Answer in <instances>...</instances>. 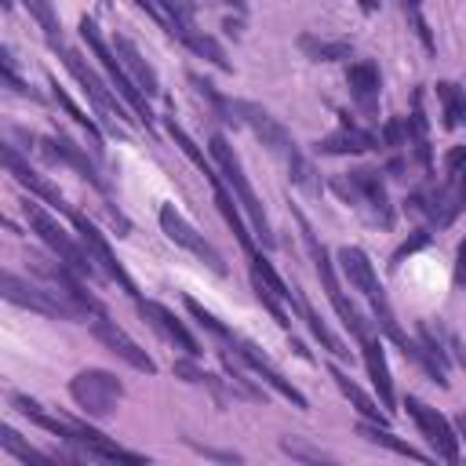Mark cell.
<instances>
[{"mask_svg": "<svg viewBox=\"0 0 466 466\" xmlns=\"http://www.w3.org/2000/svg\"><path fill=\"white\" fill-rule=\"evenodd\" d=\"M233 124L248 127L288 171L291 186H299L306 197H320L324 193V182H320V171L313 167V160L302 153V146L291 138V131L258 102H248V98H233Z\"/></svg>", "mask_w": 466, "mask_h": 466, "instance_id": "6da1fadb", "label": "cell"}, {"mask_svg": "<svg viewBox=\"0 0 466 466\" xmlns=\"http://www.w3.org/2000/svg\"><path fill=\"white\" fill-rule=\"evenodd\" d=\"M208 149H211V160H215L218 175H222V178H226V186L233 189V197H237L240 211L248 215L255 240H258L262 248H277V233H273V226H269V215H266V208H262V200H258L255 186L248 182V171H244V164H240L237 149L229 146V138H226L222 131H215V135L208 138Z\"/></svg>", "mask_w": 466, "mask_h": 466, "instance_id": "7a4b0ae2", "label": "cell"}, {"mask_svg": "<svg viewBox=\"0 0 466 466\" xmlns=\"http://www.w3.org/2000/svg\"><path fill=\"white\" fill-rule=\"evenodd\" d=\"M339 269H342V277L350 280V288L353 291H360L368 302H371V313H375V324H379V331L386 335V339H393L400 350L411 342L404 331H400V324H397V317H393V309H390V299H386V288H382V280H379V273H375V266H371V258H368V251L364 248H357V244H346V248H339Z\"/></svg>", "mask_w": 466, "mask_h": 466, "instance_id": "3957f363", "label": "cell"}, {"mask_svg": "<svg viewBox=\"0 0 466 466\" xmlns=\"http://www.w3.org/2000/svg\"><path fill=\"white\" fill-rule=\"evenodd\" d=\"M291 215H295V222H299V233H302V244H306V255H309V262H313V269H317V280L324 284V295L331 299V306H335V313L342 317V324L357 335V342L364 339V335H371V328H368V320H364V313L346 299V291H342V284H339V273H335V262H331V251L320 244V237L313 233V226H309V218L299 211V208H291Z\"/></svg>", "mask_w": 466, "mask_h": 466, "instance_id": "277c9868", "label": "cell"}, {"mask_svg": "<svg viewBox=\"0 0 466 466\" xmlns=\"http://www.w3.org/2000/svg\"><path fill=\"white\" fill-rule=\"evenodd\" d=\"M328 189H331V193H339V197H342V204H350V208L364 211V218H368V222H375V226H382V229H393L397 211H393V204H390V197H386L382 171L353 167V171H346V175H335V178L328 182Z\"/></svg>", "mask_w": 466, "mask_h": 466, "instance_id": "5b68a950", "label": "cell"}, {"mask_svg": "<svg viewBox=\"0 0 466 466\" xmlns=\"http://www.w3.org/2000/svg\"><path fill=\"white\" fill-rule=\"evenodd\" d=\"M80 40L87 44V51L98 58V66L106 69V76H109V84H113V91L127 102V109L135 113V120H142L149 131H153V109H149V98L142 95V87L131 80V73L124 69V62L116 58V51H113V44L98 33V22L95 18H80Z\"/></svg>", "mask_w": 466, "mask_h": 466, "instance_id": "8992f818", "label": "cell"}, {"mask_svg": "<svg viewBox=\"0 0 466 466\" xmlns=\"http://www.w3.org/2000/svg\"><path fill=\"white\" fill-rule=\"evenodd\" d=\"M4 299H7L11 306L33 309V313L55 317V320H87V317H91L76 299H69V295L58 291L55 284H47V280H25V277H18V273H11V269L4 273Z\"/></svg>", "mask_w": 466, "mask_h": 466, "instance_id": "52a82bcc", "label": "cell"}, {"mask_svg": "<svg viewBox=\"0 0 466 466\" xmlns=\"http://www.w3.org/2000/svg\"><path fill=\"white\" fill-rule=\"evenodd\" d=\"M22 211H25V222H29V229L51 248V255H58L66 266H73L80 277H98V266L91 262V255H87V248L80 244V237L73 240V233H66L62 226H58V218L36 200V197H29V200H22Z\"/></svg>", "mask_w": 466, "mask_h": 466, "instance_id": "ba28073f", "label": "cell"}, {"mask_svg": "<svg viewBox=\"0 0 466 466\" xmlns=\"http://www.w3.org/2000/svg\"><path fill=\"white\" fill-rule=\"evenodd\" d=\"M47 47L62 58V66L73 73V80L80 84V91L95 102L98 116H102V120L120 135V127H116V124L131 120V116H127V109H124L127 102H124V98H116V91H109V87H106V80H102V76H98V73H95V69H91V66H87V62H84L69 44H66V40H47Z\"/></svg>", "mask_w": 466, "mask_h": 466, "instance_id": "9c48e42d", "label": "cell"}, {"mask_svg": "<svg viewBox=\"0 0 466 466\" xmlns=\"http://www.w3.org/2000/svg\"><path fill=\"white\" fill-rule=\"evenodd\" d=\"M69 397L87 419H106L124 400V382L106 368H84L69 379Z\"/></svg>", "mask_w": 466, "mask_h": 466, "instance_id": "30bf717a", "label": "cell"}, {"mask_svg": "<svg viewBox=\"0 0 466 466\" xmlns=\"http://www.w3.org/2000/svg\"><path fill=\"white\" fill-rule=\"evenodd\" d=\"M157 222H160V229H164V237L171 240V244H178L182 251H189V255H197L211 273H218V277H226L229 273V266H226V258H222V251L211 244V240H204V233H197V226L175 208V204H160V211H157Z\"/></svg>", "mask_w": 466, "mask_h": 466, "instance_id": "8fae6325", "label": "cell"}, {"mask_svg": "<svg viewBox=\"0 0 466 466\" xmlns=\"http://www.w3.org/2000/svg\"><path fill=\"white\" fill-rule=\"evenodd\" d=\"M66 215H69V222H73V229H76V237H80V244L87 248V255H91V262L98 266V273H106L109 280H116L135 302L142 299L138 295V284L131 280V273L124 269V262L113 255V248H109V240H106V233L87 218V215H80V211H73V208H66Z\"/></svg>", "mask_w": 466, "mask_h": 466, "instance_id": "7c38bea8", "label": "cell"}, {"mask_svg": "<svg viewBox=\"0 0 466 466\" xmlns=\"http://www.w3.org/2000/svg\"><path fill=\"white\" fill-rule=\"evenodd\" d=\"M404 408H408V415L415 419L419 433L426 437L430 451H433L437 459H444V462H459V433H455V426H451L437 408H430L422 397H415V393L404 397Z\"/></svg>", "mask_w": 466, "mask_h": 466, "instance_id": "4fadbf2b", "label": "cell"}, {"mask_svg": "<svg viewBox=\"0 0 466 466\" xmlns=\"http://www.w3.org/2000/svg\"><path fill=\"white\" fill-rule=\"evenodd\" d=\"M36 149L51 160V164H66V167H73L91 189H98L106 200H109V182L102 178V171L95 167V160L84 153V146H76L69 135H62V131H55V135H44V138H36Z\"/></svg>", "mask_w": 466, "mask_h": 466, "instance_id": "5bb4252c", "label": "cell"}, {"mask_svg": "<svg viewBox=\"0 0 466 466\" xmlns=\"http://www.w3.org/2000/svg\"><path fill=\"white\" fill-rule=\"evenodd\" d=\"M222 350H233V353L240 357V364H244V368H251V371L258 375V382H266L269 390H277V393H280L284 400H291L299 411H306V408H309V400L302 397V390H299L291 379H284V375L277 371V364H273V360H269L255 342H248V339H240V335H237V339H233V346H222Z\"/></svg>", "mask_w": 466, "mask_h": 466, "instance_id": "9a60e30c", "label": "cell"}, {"mask_svg": "<svg viewBox=\"0 0 466 466\" xmlns=\"http://www.w3.org/2000/svg\"><path fill=\"white\" fill-rule=\"evenodd\" d=\"M408 211H415V215H422L430 226H437V229H444V226H451L455 222V215H459V189L444 178V182H437V186H422V189H415V193H408Z\"/></svg>", "mask_w": 466, "mask_h": 466, "instance_id": "2e32d148", "label": "cell"}, {"mask_svg": "<svg viewBox=\"0 0 466 466\" xmlns=\"http://www.w3.org/2000/svg\"><path fill=\"white\" fill-rule=\"evenodd\" d=\"M91 335H95L109 353H116L124 364H131L135 371H146V375L157 371V360H153V357H149V353H146V350H142V346H138L116 320H109L106 313H95V317H91Z\"/></svg>", "mask_w": 466, "mask_h": 466, "instance_id": "e0dca14e", "label": "cell"}, {"mask_svg": "<svg viewBox=\"0 0 466 466\" xmlns=\"http://www.w3.org/2000/svg\"><path fill=\"white\" fill-rule=\"evenodd\" d=\"M135 306H138V313L146 317V324H153V328H157L167 342H175L186 357H200V350H204L200 339L182 324V317H175V309H167L164 302H153V299H138Z\"/></svg>", "mask_w": 466, "mask_h": 466, "instance_id": "ac0fdd59", "label": "cell"}, {"mask_svg": "<svg viewBox=\"0 0 466 466\" xmlns=\"http://www.w3.org/2000/svg\"><path fill=\"white\" fill-rule=\"evenodd\" d=\"M73 422V437L66 441V444H73V448H80V455L84 459H113V462H146V455L142 451H131V448H124V444H116V441H109L102 430H95V426H87V422H80V419H69Z\"/></svg>", "mask_w": 466, "mask_h": 466, "instance_id": "d6986e66", "label": "cell"}, {"mask_svg": "<svg viewBox=\"0 0 466 466\" xmlns=\"http://www.w3.org/2000/svg\"><path fill=\"white\" fill-rule=\"evenodd\" d=\"M339 116H342V124L331 135L317 138V146H313L320 157H350V153H368V149L382 146L379 135L368 131V127H360V124H353L350 113H339Z\"/></svg>", "mask_w": 466, "mask_h": 466, "instance_id": "ffe728a7", "label": "cell"}, {"mask_svg": "<svg viewBox=\"0 0 466 466\" xmlns=\"http://www.w3.org/2000/svg\"><path fill=\"white\" fill-rule=\"evenodd\" d=\"M4 164H7V175L22 186V189H29V197H36V200H44V204H51V208H58V211H66L69 204L62 200V193L44 178V175H36L33 167H29V160L18 153V146L15 142H7L4 146Z\"/></svg>", "mask_w": 466, "mask_h": 466, "instance_id": "44dd1931", "label": "cell"}, {"mask_svg": "<svg viewBox=\"0 0 466 466\" xmlns=\"http://www.w3.org/2000/svg\"><path fill=\"white\" fill-rule=\"evenodd\" d=\"M113 51H116V58L124 62V69L131 73V80L142 87V95L146 98H160V76H157V69L146 62V55L135 47V40L131 36H124V33H113Z\"/></svg>", "mask_w": 466, "mask_h": 466, "instance_id": "7402d4cb", "label": "cell"}, {"mask_svg": "<svg viewBox=\"0 0 466 466\" xmlns=\"http://www.w3.org/2000/svg\"><path fill=\"white\" fill-rule=\"evenodd\" d=\"M360 353H364V368H368V379L382 400V408L393 415V404H397V393H393V379H390V360H386V350H382V339L375 335H364L360 339Z\"/></svg>", "mask_w": 466, "mask_h": 466, "instance_id": "603a6c76", "label": "cell"}, {"mask_svg": "<svg viewBox=\"0 0 466 466\" xmlns=\"http://www.w3.org/2000/svg\"><path fill=\"white\" fill-rule=\"evenodd\" d=\"M346 84H350V98L364 109V116H371L379 109V91H382V73L371 58H360L346 69Z\"/></svg>", "mask_w": 466, "mask_h": 466, "instance_id": "cb8c5ba5", "label": "cell"}, {"mask_svg": "<svg viewBox=\"0 0 466 466\" xmlns=\"http://www.w3.org/2000/svg\"><path fill=\"white\" fill-rule=\"evenodd\" d=\"M328 375H331V382L339 386V393L357 408V415H360V419L390 426V411H386V408H379V404H375V400H371V397H368V393H364V390H360V386H357V382H353L339 364H331V368H328Z\"/></svg>", "mask_w": 466, "mask_h": 466, "instance_id": "d4e9b609", "label": "cell"}, {"mask_svg": "<svg viewBox=\"0 0 466 466\" xmlns=\"http://www.w3.org/2000/svg\"><path fill=\"white\" fill-rule=\"evenodd\" d=\"M291 306H295V309H299V317L306 320L309 335H313V339H317V342H320V346H324V350H328L331 357H350L346 342H342V339H339V335H335V331H331V328H328V324H324V320L317 317L313 302H309V299L302 295V288H299V284H295V299H291Z\"/></svg>", "mask_w": 466, "mask_h": 466, "instance_id": "484cf974", "label": "cell"}, {"mask_svg": "<svg viewBox=\"0 0 466 466\" xmlns=\"http://www.w3.org/2000/svg\"><path fill=\"white\" fill-rule=\"evenodd\" d=\"M7 400H11V408H15L18 415H25L33 426H40V430H47V433H55V437H62V441H69V437H73V422H69V419L51 415V411H47L40 400H33L29 393H11Z\"/></svg>", "mask_w": 466, "mask_h": 466, "instance_id": "4316f807", "label": "cell"}, {"mask_svg": "<svg viewBox=\"0 0 466 466\" xmlns=\"http://www.w3.org/2000/svg\"><path fill=\"white\" fill-rule=\"evenodd\" d=\"M178 379H186V382H193V386H204L218 404H229L233 397H237V390H233V382L229 379H218V375H211V371H204L200 364H197V357H186V360H175V368H171Z\"/></svg>", "mask_w": 466, "mask_h": 466, "instance_id": "83f0119b", "label": "cell"}, {"mask_svg": "<svg viewBox=\"0 0 466 466\" xmlns=\"http://www.w3.org/2000/svg\"><path fill=\"white\" fill-rule=\"evenodd\" d=\"M360 430V437L368 441V444H379V448H386V451H393V455H404V459H419V462H430V459H437L433 451H419L415 444H408V441H400L397 433H390V426H382V422H360L357 426Z\"/></svg>", "mask_w": 466, "mask_h": 466, "instance_id": "f1b7e54d", "label": "cell"}, {"mask_svg": "<svg viewBox=\"0 0 466 466\" xmlns=\"http://www.w3.org/2000/svg\"><path fill=\"white\" fill-rule=\"evenodd\" d=\"M433 95L441 102V124L448 131H459L466 124V87L455 84V80H437L433 84Z\"/></svg>", "mask_w": 466, "mask_h": 466, "instance_id": "f546056e", "label": "cell"}, {"mask_svg": "<svg viewBox=\"0 0 466 466\" xmlns=\"http://www.w3.org/2000/svg\"><path fill=\"white\" fill-rule=\"evenodd\" d=\"M171 36H178L197 58H208L211 66H218L222 73H229L233 66H229V58H226V47L215 40V36H208V33H200V29H193V25H182V29H175Z\"/></svg>", "mask_w": 466, "mask_h": 466, "instance_id": "4dcf8cb0", "label": "cell"}, {"mask_svg": "<svg viewBox=\"0 0 466 466\" xmlns=\"http://www.w3.org/2000/svg\"><path fill=\"white\" fill-rule=\"evenodd\" d=\"M299 51L313 62H342L353 55V44L350 40H331V36H317V33H299Z\"/></svg>", "mask_w": 466, "mask_h": 466, "instance_id": "1f68e13d", "label": "cell"}, {"mask_svg": "<svg viewBox=\"0 0 466 466\" xmlns=\"http://www.w3.org/2000/svg\"><path fill=\"white\" fill-rule=\"evenodd\" d=\"M47 80H51V98H55V102H58V106H62V109H66V113H69V116L87 131V138H91L95 153H102V131H98V124H95V120H91V116H87V113L69 98V91H66V87H58V80H55V76H47Z\"/></svg>", "mask_w": 466, "mask_h": 466, "instance_id": "d6a6232c", "label": "cell"}, {"mask_svg": "<svg viewBox=\"0 0 466 466\" xmlns=\"http://www.w3.org/2000/svg\"><path fill=\"white\" fill-rule=\"evenodd\" d=\"M0 448H4V451H11L18 462H36V466H51L55 459H62V455H51V451H40V448L25 444L11 426H4V430H0Z\"/></svg>", "mask_w": 466, "mask_h": 466, "instance_id": "836d02e7", "label": "cell"}, {"mask_svg": "<svg viewBox=\"0 0 466 466\" xmlns=\"http://www.w3.org/2000/svg\"><path fill=\"white\" fill-rule=\"evenodd\" d=\"M186 309L193 313V320H197V324H200V328H204V331H208L215 342H222V346H233L237 331H233V328H226V324H222V320H218L211 309H204L197 299H186Z\"/></svg>", "mask_w": 466, "mask_h": 466, "instance_id": "e575fe53", "label": "cell"}, {"mask_svg": "<svg viewBox=\"0 0 466 466\" xmlns=\"http://www.w3.org/2000/svg\"><path fill=\"white\" fill-rule=\"evenodd\" d=\"M189 84H193V87H197V95L215 109V116H218V120L233 124V98H226L211 80H204V76H197V73H189Z\"/></svg>", "mask_w": 466, "mask_h": 466, "instance_id": "d590c367", "label": "cell"}, {"mask_svg": "<svg viewBox=\"0 0 466 466\" xmlns=\"http://www.w3.org/2000/svg\"><path fill=\"white\" fill-rule=\"evenodd\" d=\"M22 4H25V11L36 18V25L44 29V40H62V22H58L51 0H22Z\"/></svg>", "mask_w": 466, "mask_h": 466, "instance_id": "8d00e7d4", "label": "cell"}, {"mask_svg": "<svg viewBox=\"0 0 466 466\" xmlns=\"http://www.w3.org/2000/svg\"><path fill=\"white\" fill-rule=\"evenodd\" d=\"M400 7H404V15H408V22H411V33L419 36V44H422L430 55H437L433 33H430V25H426V18H422V0H400Z\"/></svg>", "mask_w": 466, "mask_h": 466, "instance_id": "74e56055", "label": "cell"}, {"mask_svg": "<svg viewBox=\"0 0 466 466\" xmlns=\"http://www.w3.org/2000/svg\"><path fill=\"white\" fill-rule=\"evenodd\" d=\"M280 451H284V455H291V459H299V462H331V455H328V451L309 448L302 437H280Z\"/></svg>", "mask_w": 466, "mask_h": 466, "instance_id": "f35d334b", "label": "cell"}, {"mask_svg": "<svg viewBox=\"0 0 466 466\" xmlns=\"http://www.w3.org/2000/svg\"><path fill=\"white\" fill-rule=\"evenodd\" d=\"M4 84H7L15 95H22V98L40 102V95H36V91H29V84L18 76V62H15V55H11V47H4Z\"/></svg>", "mask_w": 466, "mask_h": 466, "instance_id": "ab89813d", "label": "cell"}, {"mask_svg": "<svg viewBox=\"0 0 466 466\" xmlns=\"http://www.w3.org/2000/svg\"><path fill=\"white\" fill-rule=\"evenodd\" d=\"M379 142L386 149H408V120L404 116H390L379 131Z\"/></svg>", "mask_w": 466, "mask_h": 466, "instance_id": "60d3db41", "label": "cell"}, {"mask_svg": "<svg viewBox=\"0 0 466 466\" xmlns=\"http://www.w3.org/2000/svg\"><path fill=\"white\" fill-rule=\"evenodd\" d=\"M462 171H466V146H451V149L444 153V175H448V182L455 186Z\"/></svg>", "mask_w": 466, "mask_h": 466, "instance_id": "b9f144b4", "label": "cell"}, {"mask_svg": "<svg viewBox=\"0 0 466 466\" xmlns=\"http://www.w3.org/2000/svg\"><path fill=\"white\" fill-rule=\"evenodd\" d=\"M426 240H430V233H426V229H419V233H415V237H411V240H408V244H400V248H397V255H393V266H397V262H400V258H404V255H411V251H415V248H422V244H426Z\"/></svg>", "mask_w": 466, "mask_h": 466, "instance_id": "7bdbcfd3", "label": "cell"}, {"mask_svg": "<svg viewBox=\"0 0 466 466\" xmlns=\"http://www.w3.org/2000/svg\"><path fill=\"white\" fill-rule=\"evenodd\" d=\"M455 284L466 291V240H459L455 248Z\"/></svg>", "mask_w": 466, "mask_h": 466, "instance_id": "ee69618b", "label": "cell"}, {"mask_svg": "<svg viewBox=\"0 0 466 466\" xmlns=\"http://www.w3.org/2000/svg\"><path fill=\"white\" fill-rule=\"evenodd\" d=\"M200 455H208V459H222V462H240V455L237 451H218V448H204V444H197V441H189Z\"/></svg>", "mask_w": 466, "mask_h": 466, "instance_id": "f6af8a7d", "label": "cell"}, {"mask_svg": "<svg viewBox=\"0 0 466 466\" xmlns=\"http://www.w3.org/2000/svg\"><path fill=\"white\" fill-rule=\"evenodd\" d=\"M222 29H226L229 36H240V18H226V22H222Z\"/></svg>", "mask_w": 466, "mask_h": 466, "instance_id": "bcb514c9", "label": "cell"}, {"mask_svg": "<svg viewBox=\"0 0 466 466\" xmlns=\"http://www.w3.org/2000/svg\"><path fill=\"white\" fill-rule=\"evenodd\" d=\"M455 430H459V441H466V408L459 411V419H455Z\"/></svg>", "mask_w": 466, "mask_h": 466, "instance_id": "7dc6e473", "label": "cell"}, {"mask_svg": "<svg viewBox=\"0 0 466 466\" xmlns=\"http://www.w3.org/2000/svg\"><path fill=\"white\" fill-rule=\"evenodd\" d=\"M455 189H459V204L466 208V171L459 175V182H455Z\"/></svg>", "mask_w": 466, "mask_h": 466, "instance_id": "c3c4849f", "label": "cell"}, {"mask_svg": "<svg viewBox=\"0 0 466 466\" xmlns=\"http://www.w3.org/2000/svg\"><path fill=\"white\" fill-rule=\"evenodd\" d=\"M215 4H226V7H233V11L244 15V0H215Z\"/></svg>", "mask_w": 466, "mask_h": 466, "instance_id": "681fc988", "label": "cell"}, {"mask_svg": "<svg viewBox=\"0 0 466 466\" xmlns=\"http://www.w3.org/2000/svg\"><path fill=\"white\" fill-rule=\"evenodd\" d=\"M360 11H368V15L379 11V0H360Z\"/></svg>", "mask_w": 466, "mask_h": 466, "instance_id": "f907efd6", "label": "cell"}]
</instances>
